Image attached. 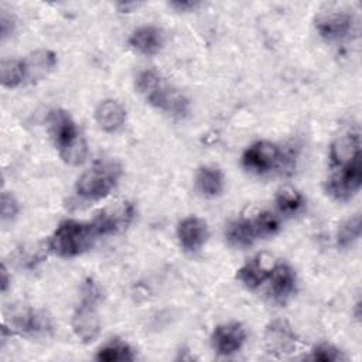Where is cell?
Wrapping results in <instances>:
<instances>
[{"instance_id": "obj_1", "label": "cell", "mask_w": 362, "mask_h": 362, "mask_svg": "<svg viewBox=\"0 0 362 362\" xmlns=\"http://www.w3.org/2000/svg\"><path fill=\"white\" fill-rule=\"evenodd\" d=\"M47 123L61 158L71 165L82 164L86 158L88 147L72 116L64 109H52L47 116Z\"/></svg>"}, {"instance_id": "obj_2", "label": "cell", "mask_w": 362, "mask_h": 362, "mask_svg": "<svg viewBox=\"0 0 362 362\" xmlns=\"http://www.w3.org/2000/svg\"><path fill=\"white\" fill-rule=\"evenodd\" d=\"M98 238L92 223L66 219L49 238L48 247L59 257H75L85 253Z\"/></svg>"}, {"instance_id": "obj_3", "label": "cell", "mask_w": 362, "mask_h": 362, "mask_svg": "<svg viewBox=\"0 0 362 362\" xmlns=\"http://www.w3.org/2000/svg\"><path fill=\"white\" fill-rule=\"evenodd\" d=\"M102 297L100 288L92 279H86L81 287V301L72 315V329L85 344L95 341L100 332L98 303Z\"/></svg>"}, {"instance_id": "obj_4", "label": "cell", "mask_w": 362, "mask_h": 362, "mask_svg": "<svg viewBox=\"0 0 362 362\" xmlns=\"http://www.w3.org/2000/svg\"><path fill=\"white\" fill-rule=\"evenodd\" d=\"M120 175L122 168L116 161H100L78 178L76 194L88 201H99L110 194Z\"/></svg>"}, {"instance_id": "obj_5", "label": "cell", "mask_w": 362, "mask_h": 362, "mask_svg": "<svg viewBox=\"0 0 362 362\" xmlns=\"http://www.w3.org/2000/svg\"><path fill=\"white\" fill-rule=\"evenodd\" d=\"M284 163V153L283 150L267 140H260L250 144L243 156L242 164L243 167L257 175H263L267 173L274 171Z\"/></svg>"}, {"instance_id": "obj_6", "label": "cell", "mask_w": 362, "mask_h": 362, "mask_svg": "<svg viewBox=\"0 0 362 362\" xmlns=\"http://www.w3.org/2000/svg\"><path fill=\"white\" fill-rule=\"evenodd\" d=\"M362 185V161H354L348 165L332 168L325 181V192L335 201L351 199Z\"/></svg>"}, {"instance_id": "obj_7", "label": "cell", "mask_w": 362, "mask_h": 362, "mask_svg": "<svg viewBox=\"0 0 362 362\" xmlns=\"http://www.w3.org/2000/svg\"><path fill=\"white\" fill-rule=\"evenodd\" d=\"M315 30L325 41H342L356 34L358 20L348 11H322L314 20Z\"/></svg>"}, {"instance_id": "obj_8", "label": "cell", "mask_w": 362, "mask_h": 362, "mask_svg": "<svg viewBox=\"0 0 362 362\" xmlns=\"http://www.w3.org/2000/svg\"><path fill=\"white\" fill-rule=\"evenodd\" d=\"M134 216V208L123 201L102 209L90 222L98 236H107L126 229Z\"/></svg>"}, {"instance_id": "obj_9", "label": "cell", "mask_w": 362, "mask_h": 362, "mask_svg": "<svg viewBox=\"0 0 362 362\" xmlns=\"http://www.w3.org/2000/svg\"><path fill=\"white\" fill-rule=\"evenodd\" d=\"M298 337L286 320H273L264 329V346L269 354L281 356L297 346Z\"/></svg>"}, {"instance_id": "obj_10", "label": "cell", "mask_w": 362, "mask_h": 362, "mask_svg": "<svg viewBox=\"0 0 362 362\" xmlns=\"http://www.w3.org/2000/svg\"><path fill=\"white\" fill-rule=\"evenodd\" d=\"M212 346L218 355L230 356L236 354L246 341V331L239 322H228L215 327L211 335Z\"/></svg>"}, {"instance_id": "obj_11", "label": "cell", "mask_w": 362, "mask_h": 362, "mask_svg": "<svg viewBox=\"0 0 362 362\" xmlns=\"http://www.w3.org/2000/svg\"><path fill=\"white\" fill-rule=\"evenodd\" d=\"M276 262L267 253H259L247 260L236 273V279L249 290H255L269 280Z\"/></svg>"}, {"instance_id": "obj_12", "label": "cell", "mask_w": 362, "mask_h": 362, "mask_svg": "<svg viewBox=\"0 0 362 362\" xmlns=\"http://www.w3.org/2000/svg\"><path fill=\"white\" fill-rule=\"evenodd\" d=\"M358 160H361L359 132H348L334 140L329 147L331 168L344 167Z\"/></svg>"}, {"instance_id": "obj_13", "label": "cell", "mask_w": 362, "mask_h": 362, "mask_svg": "<svg viewBox=\"0 0 362 362\" xmlns=\"http://www.w3.org/2000/svg\"><path fill=\"white\" fill-rule=\"evenodd\" d=\"M146 100L154 107L177 117L185 116L189 110L188 99L177 89L164 83H161L151 95H148Z\"/></svg>"}, {"instance_id": "obj_14", "label": "cell", "mask_w": 362, "mask_h": 362, "mask_svg": "<svg viewBox=\"0 0 362 362\" xmlns=\"http://www.w3.org/2000/svg\"><path fill=\"white\" fill-rule=\"evenodd\" d=\"M208 235L209 232L206 222L202 218L194 215L184 218L177 228L180 245L185 252L199 250L205 245Z\"/></svg>"}, {"instance_id": "obj_15", "label": "cell", "mask_w": 362, "mask_h": 362, "mask_svg": "<svg viewBox=\"0 0 362 362\" xmlns=\"http://www.w3.org/2000/svg\"><path fill=\"white\" fill-rule=\"evenodd\" d=\"M23 62L24 82L34 83L45 76L57 66V54L51 49H37L28 54Z\"/></svg>"}, {"instance_id": "obj_16", "label": "cell", "mask_w": 362, "mask_h": 362, "mask_svg": "<svg viewBox=\"0 0 362 362\" xmlns=\"http://www.w3.org/2000/svg\"><path fill=\"white\" fill-rule=\"evenodd\" d=\"M269 281L270 296L279 304H284L296 291V273L287 263L276 262Z\"/></svg>"}, {"instance_id": "obj_17", "label": "cell", "mask_w": 362, "mask_h": 362, "mask_svg": "<svg viewBox=\"0 0 362 362\" xmlns=\"http://www.w3.org/2000/svg\"><path fill=\"white\" fill-rule=\"evenodd\" d=\"M10 327L18 334L40 335L51 329V322L42 311L34 308H23L11 315Z\"/></svg>"}, {"instance_id": "obj_18", "label": "cell", "mask_w": 362, "mask_h": 362, "mask_svg": "<svg viewBox=\"0 0 362 362\" xmlns=\"http://www.w3.org/2000/svg\"><path fill=\"white\" fill-rule=\"evenodd\" d=\"M127 42L139 54L150 57L163 48L164 34L156 25H141L130 34Z\"/></svg>"}, {"instance_id": "obj_19", "label": "cell", "mask_w": 362, "mask_h": 362, "mask_svg": "<svg viewBox=\"0 0 362 362\" xmlns=\"http://www.w3.org/2000/svg\"><path fill=\"white\" fill-rule=\"evenodd\" d=\"M126 119V110L113 99L102 100L95 109V120L98 126L106 133L117 132Z\"/></svg>"}, {"instance_id": "obj_20", "label": "cell", "mask_w": 362, "mask_h": 362, "mask_svg": "<svg viewBox=\"0 0 362 362\" xmlns=\"http://www.w3.org/2000/svg\"><path fill=\"white\" fill-rule=\"evenodd\" d=\"M226 240L233 247H247L255 243V240L260 239L259 230L256 228L255 219L252 218H240L230 222L225 230Z\"/></svg>"}, {"instance_id": "obj_21", "label": "cell", "mask_w": 362, "mask_h": 362, "mask_svg": "<svg viewBox=\"0 0 362 362\" xmlns=\"http://www.w3.org/2000/svg\"><path fill=\"white\" fill-rule=\"evenodd\" d=\"M195 184L198 191L206 198H215L222 194L225 180L223 174L218 167L204 165L199 167L195 177Z\"/></svg>"}, {"instance_id": "obj_22", "label": "cell", "mask_w": 362, "mask_h": 362, "mask_svg": "<svg viewBox=\"0 0 362 362\" xmlns=\"http://www.w3.org/2000/svg\"><path fill=\"white\" fill-rule=\"evenodd\" d=\"M95 358L100 362H129L136 359V354L127 342L116 338L105 344Z\"/></svg>"}, {"instance_id": "obj_23", "label": "cell", "mask_w": 362, "mask_h": 362, "mask_svg": "<svg viewBox=\"0 0 362 362\" xmlns=\"http://www.w3.org/2000/svg\"><path fill=\"white\" fill-rule=\"evenodd\" d=\"M361 230H362V221H361L359 214H355L354 216L345 219L337 230L338 247L346 249V247L352 246L359 239Z\"/></svg>"}, {"instance_id": "obj_24", "label": "cell", "mask_w": 362, "mask_h": 362, "mask_svg": "<svg viewBox=\"0 0 362 362\" xmlns=\"http://www.w3.org/2000/svg\"><path fill=\"white\" fill-rule=\"evenodd\" d=\"M1 86L14 89L24 83V69L21 59H3L0 65Z\"/></svg>"}, {"instance_id": "obj_25", "label": "cell", "mask_w": 362, "mask_h": 362, "mask_svg": "<svg viewBox=\"0 0 362 362\" xmlns=\"http://www.w3.org/2000/svg\"><path fill=\"white\" fill-rule=\"evenodd\" d=\"M276 205L281 214L293 215L301 209L304 205V198L297 189L291 187H283L276 194Z\"/></svg>"}, {"instance_id": "obj_26", "label": "cell", "mask_w": 362, "mask_h": 362, "mask_svg": "<svg viewBox=\"0 0 362 362\" xmlns=\"http://www.w3.org/2000/svg\"><path fill=\"white\" fill-rule=\"evenodd\" d=\"M161 83L160 75L153 69H143L136 76V88L144 98L151 95Z\"/></svg>"}, {"instance_id": "obj_27", "label": "cell", "mask_w": 362, "mask_h": 362, "mask_svg": "<svg viewBox=\"0 0 362 362\" xmlns=\"http://www.w3.org/2000/svg\"><path fill=\"white\" fill-rule=\"evenodd\" d=\"M255 223H256V228L259 230V235H260V239H264V238H269V236H273L277 230H279V219L274 214H272L270 211H260L257 212L255 216Z\"/></svg>"}, {"instance_id": "obj_28", "label": "cell", "mask_w": 362, "mask_h": 362, "mask_svg": "<svg viewBox=\"0 0 362 362\" xmlns=\"http://www.w3.org/2000/svg\"><path fill=\"white\" fill-rule=\"evenodd\" d=\"M310 359L320 361V362H339V361H345L346 356L342 354L341 349H338L332 344L322 342L313 348Z\"/></svg>"}, {"instance_id": "obj_29", "label": "cell", "mask_w": 362, "mask_h": 362, "mask_svg": "<svg viewBox=\"0 0 362 362\" xmlns=\"http://www.w3.org/2000/svg\"><path fill=\"white\" fill-rule=\"evenodd\" d=\"M18 202L14 195L8 191H3L1 194V219L11 221L18 214Z\"/></svg>"}, {"instance_id": "obj_30", "label": "cell", "mask_w": 362, "mask_h": 362, "mask_svg": "<svg viewBox=\"0 0 362 362\" xmlns=\"http://www.w3.org/2000/svg\"><path fill=\"white\" fill-rule=\"evenodd\" d=\"M14 27H16V23H14V18L7 14L6 11H1V16H0V30H1V40H6L13 31H14Z\"/></svg>"}, {"instance_id": "obj_31", "label": "cell", "mask_w": 362, "mask_h": 362, "mask_svg": "<svg viewBox=\"0 0 362 362\" xmlns=\"http://www.w3.org/2000/svg\"><path fill=\"white\" fill-rule=\"evenodd\" d=\"M170 6L173 8H175L177 11H192L197 7H199V3L198 1H180V0H177V1H171Z\"/></svg>"}, {"instance_id": "obj_32", "label": "cell", "mask_w": 362, "mask_h": 362, "mask_svg": "<svg viewBox=\"0 0 362 362\" xmlns=\"http://www.w3.org/2000/svg\"><path fill=\"white\" fill-rule=\"evenodd\" d=\"M8 283H10V279H8V274H7V269H6V266L3 264V266H1V284H0L3 293L7 290Z\"/></svg>"}]
</instances>
